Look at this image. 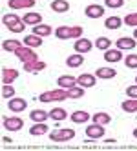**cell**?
<instances>
[{
	"label": "cell",
	"instance_id": "cell-1",
	"mask_svg": "<svg viewBox=\"0 0 137 151\" xmlns=\"http://www.w3.org/2000/svg\"><path fill=\"white\" fill-rule=\"evenodd\" d=\"M82 33H84V29L80 27V26H59L57 29H55V37L59 38V40H70V38H80L82 37Z\"/></svg>",
	"mask_w": 137,
	"mask_h": 151
},
{
	"label": "cell",
	"instance_id": "cell-2",
	"mask_svg": "<svg viewBox=\"0 0 137 151\" xmlns=\"http://www.w3.org/2000/svg\"><path fill=\"white\" fill-rule=\"evenodd\" d=\"M2 24L11 31V33H24V29H26V22L20 17L13 15V13H7L2 17Z\"/></svg>",
	"mask_w": 137,
	"mask_h": 151
},
{
	"label": "cell",
	"instance_id": "cell-3",
	"mask_svg": "<svg viewBox=\"0 0 137 151\" xmlns=\"http://www.w3.org/2000/svg\"><path fill=\"white\" fill-rule=\"evenodd\" d=\"M66 99H70V96H68V89H64V88H59V89H53V91H44L38 96V100L44 102V104H48V102H62Z\"/></svg>",
	"mask_w": 137,
	"mask_h": 151
},
{
	"label": "cell",
	"instance_id": "cell-4",
	"mask_svg": "<svg viewBox=\"0 0 137 151\" xmlns=\"http://www.w3.org/2000/svg\"><path fill=\"white\" fill-rule=\"evenodd\" d=\"M15 55L17 58L22 62V64H28V62H33V60H38V55H37V51L35 47H29V46H20L17 51H15Z\"/></svg>",
	"mask_w": 137,
	"mask_h": 151
},
{
	"label": "cell",
	"instance_id": "cell-5",
	"mask_svg": "<svg viewBox=\"0 0 137 151\" xmlns=\"http://www.w3.org/2000/svg\"><path fill=\"white\" fill-rule=\"evenodd\" d=\"M75 137V129H70V127H64V129H55L51 131L49 138L53 142H70V140Z\"/></svg>",
	"mask_w": 137,
	"mask_h": 151
},
{
	"label": "cell",
	"instance_id": "cell-6",
	"mask_svg": "<svg viewBox=\"0 0 137 151\" xmlns=\"http://www.w3.org/2000/svg\"><path fill=\"white\" fill-rule=\"evenodd\" d=\"M2 124L7 131H11V133H17L24 127V120L20 116H2Z\"/></svg>",
	"mask_w": 137,
	"mask_h": 151
},
{
	"label": "cell",
	"instance_id": "cell-7",
	"mask_svg": "<svg viewBox=\"0 0 137 151\" xmlns=\"http://www.w3.org/2000/svg\"><path fill=\"white\" fill-rule=\"evenodd\" d=\"M93 46H95V44H93V42L90 40V38H77L75 40V44H73V49H75L77 53H82V55H86V53H90L91 49H93Z\"/></svg>",
	"mask_w": 137,
	"mask_h": 151
},
{
	"label": "cell",
	"instance_id": "cell-8",
	"mask_svg": "<svg viewBox=\"0 0 137 151\" xmlns=\"http://www.w3.org/2000/svg\"><path fill=\"white\" fill-rule=\"evenodd\" d=\"M104 126L102 124H97V122H93L86 127V137H90L91 140H97V138H102L104 137Z\"/></svg>",
	"mask_w": 137,
	"mask_h": 151
},
{
	"label": "cell",
	"instance_id": "cell-9",
	"mask_svg": "<svg viewBox=\"0 0 137 151\" xmlns=\"http://www.w3.org/2000/svg\"><path fill=\"white\" fill-rule=\"evenodd\" d=\"M77 84L80 88L88 89V88H93V86L97 84V75H91V73H82L77 77Z\"/></svg>",
	"mask_w": 137,
	"mask_h": 151
},
{
	"label": "cell",
	"instance_id": "cell-10",
	"mask_svg": "<svg viewBox=\"0 0 137 151\" xmlns=\"http://www.w3.org/2000/svg\"><path fill=\"white\" fill-rule=\"evenodd\" d=\"M7 107H9V109H11L13 113H20V111H24L26 107H28V102H26V99H20V96H13V99H9Z\"/></svg>",
	"mask_w": 137,
	"mask_h": 151
},
{
	"label": "cell",
	"instance_id": "cell-11",
	"mask_svg": "<svg viewBox=\"0 0 137 151\" xmlns=\"http://www.w3.org/2000/svg\"><path fill=\"white\" fill-rule=\"evenodd\" d=\"M84 13H86L88 18H101L104 15V6H101V4H90V6H86Z\"/></svg>",
	"mask_w": 137,
	"mask_h": 151
},
{
	"label": "cell",
	"instance_id": "cell-12",
	"mask_svg": "<svg viewBox=\"0 0 137 151\" xmlns=\"http://www.w3.org/2000/svg\"><path fill=\"white\" fill-rule=\"evenodd\" d=\"M104 60L110 62V64H115V62H121L123 60V49L115 47V49H106L104 51Z\"/></svg>",
	"mask_w": 137,
	"mask_h": 151
},
{
	"label": "cell",
	"instance_id": "cell-13",
	"mask_svg": "<svg viewBox=\"0 0 137 151\" xmlns=\"http://www.w3.org/2000/svg\"><path fill=\"white\" fill-rule=\"evenodd\" d=\"M44 69H46V62H42L40 58L24 64V71H28V73H40V71H44Z\"/></svg>",
	"mask_w": 137,
	"mask_h": 151
},
{
	"label": "cell",
	"instance_id": "cell-14",
	"mask_svg": "<svg viewBox=\"0 0 137 151\" xmlns=\"http://www.w3.org/2000/svg\"><path fill=\"white\" fill-rule=\"evenodd\" d=\"M135 44H137V40L133 37H121L117 42H115V47H119V49L124 51V49H133Z\"/></svg>",
	"mask_w": 137,
	"mask_h": 151
},
{
	"label": "cell",
	"instance_id": "cell-15",
	"mask_svg": "<svg viewBox=\"0 0 137 151\" xmlns=\"http://www.w3.org/2000/svg\"><path fill=\"white\" fill-rule=\"evenodd\" d=\"M57 84H59V88L70 89V88H73V86H77V78L71 77V75H60V77L57 78Z\"/></svg>",
	"mask_w": 137,
	"mask_h": 151
},
{
	"label": "cell",
	"instance_id": "cell-16",
	"mask_svg": "<svg viewBox=\"0 0 137 151\" xmlns=\"http://www.w3.org/2000/svg\"><path fill=\"white\" fill-rule=\"evenodd\" d=\"M17 78H18V71L17 69L2 68V84H13Z\"/></svg>",
	"mask_w": 137,
	"mask_h": 151
},
{
	"label": "cell",
	"instance_id": "cell-17",
	"mask_svg": "<svg viewBox=\"0 0 137 151\" xmlns=\"http://www.w3.org/2000/svg\"><path fill=\"white\" fill-rule=\"evenodd\" d=\"M7 6L11 9H29L35 6V0H7Z\"/></svg>",
	"mask_w": 137,
	"mask_h": 151
},
{
	"label": "cell",
	"instance_id": "cell-18",
	"mask_svg": "<svg viewBox=\"0 0 137 151\" xmlns=\"http://www.w3.org/2000/svg\"><path fill=\"white\" fill-rule=\"evenodd\" d=\"M70 118H71V122H75V124H84V122H88L91 118V115L88 111H84V109H77V111L71 113Z\"/></svg>",
	"mask_w": 137,
	"mask_h": 151
},
{
	"label": "cell",
	"instance_id": "cell-19",
	"mask_svg": "<svg viewBox=\"0 0 137 151\" xmlns=\"http://www.w3.org/2000/svg\"><path fill=\"white\" fill-rule=\"evenodd\" d=\"M49 131V127L46 122H35L33 126L29 127V135H33V137H40V135H46Z\"/></svg>",
	"mask_w": 137,
	"mask_h": 151
},
{
	"label": "cell",
	"instance_id": "cell-20",
	"mask_svg": "<svg viewBox=\"0 0 137 151\" xmlns=\"http://www.w3.org/2000/svg\"><path fill=\"white\" fill-rule=\"evenodd\" d=\"M95 75H97V78L110 80V78H113V77H117V71H115V68H97Z\"/></svg>",
	"mask_w": 137,
	"mask_h": 151
},
{
	"label": "cell",
	"instance_id": "cell-21",
	"mask_svg": "<svg viewBox=\"0 0 137 151\" xmlns=\"http://www.w3.org/2000/svg\"><path fill=\"white\" fill-rule=\"evenodd\" d=\"M22 20L26 22V26H37V24H42V15L35 13V11H29L22 17Z\"/></svg>",
	"mask_w": 137,
	"mask_h": 151
},
{
	"label": "cell",
	"instance_id": "cell-22",
	"mask_svg": "<svg viewBox=\"0 0 137 151\" xmlns=\"http://www.w3.org/2000/svg\"><path fill=\"white\" fill-rule=\"evenodd\" d=\"M49 7L53 13H66L70 11V2H66V0H53L49 4Z\"/></svg>",
	"mask_w": 137,
	"mask_h": 151
},
{
	"label": "cell",
	"instance_id": "cell-23",
	"mask_svg": "<svg viewBox=\"0 0 137 151\" xmlns=\"http://www.w3.org/2000/svg\"><path fill=\"white\" fill-rule=\"evenodd\" d=\"M33 33L44 38V37L53 35V29H51V26H48V24H37V26H33Z\"/></svg>",
	"mask_w": 137,
	"mask_h": 151
},
{
	"label": "cell",
	"instance_id": "cell-24",
	"mask_svg": "<svg viewBox=\"0 0 137 151\" xmlns=\"http://www.w3.org/2000/svg\"><path fill=\"white\" fill-rule=\"evenodd\" d=\"M20 46H24V42L15 40V38H9V40H4L2 42V49L4 51H9V53H15Z\"/></svg>",
	"mask_w": 137,
	"mask_h": 151
},
{
	"label": "cell",
	"instance_id": "cell-25",
	"mask_svg": "<svg viewBox=\"0 0 137 151\" xmlns=\"http://www.w3.org/2000/svg\"><path fill=\"white\" fill-rule=\"evenodd\" d=\"M29 118L33 122H46L48 118H49V113L44 111V109H33V111L29 113Z\"/></svg>",
	"mask_w": 137,
	"mask_h": 151
},
{
	"label": "cell",
	"instance_id": "cell-26",
	"mask_svg": "<svg viewBox=\"0 0 137 151\" xmlns=\"http://www.w3.org/2000/svg\"><path fill=\"white\" fill-rule=\"evenodd\" d=\"M66 116H68V111L64 109V107H53V109L49 111V118H51V120H55V122L64 120Z\"/></svg>",
	"mask_w": 137,
	"mask_h": 151
},
{
	"label": "cell",
	"instance_id": "cell-27",
	"mask_svg": "<svg viewBox=\"0 0 137 151\" xmlns=\"http://www.w3.org/2000/svg\"><path fill=\"white\" fill-rule=\"evenodd\" d=\"M24 44L29 46V47H40V46H42V37H38V35H35V33L26 35V37H24Z\"/></svg>",
	"mask_w": 137,
	"mask_h": 151
},
{
	"label": "cell",
	"instance_id": "cell-28",
	"mask_svg": "<svg viewBox=\"0 0 137 151\" xmlns=\"http://www.w3.org/2000/svg\"><path fill=\"white\" fill-rule=\"evenodd\" d=\"M123 24H124V20H123L121 17H108L106 20H104V26H106V29H119Z\"/></svg>",
	"mask_w": 137,
	"mask_h": 151
},
{
	"label": "cell",
	"instance_id": "cell-29",
	"mask_svg": "<svg viewBox=\"0 0 137 151\" xmlns=\"http://www.w3.org/2000/svg\"><path fill=\"white\" fill-rule=\"evenodd\" d=\"M82 62H84L82 53H75V55H70V57L66 58V66H68V68H79Z\"/></svg>",
	"mask_w": 137,
	"mask_h": 151
},
{
	"label": "cell",
	"instance_id": "cell-30",
	"mask_svg": "<svg viewBox=\"0 0 137 151\" xmlns=\"http://www.w3.org/2000/svg\"><path fill=\"white\" fill-rule=\"evenodd\" d=\"M91 120H93V122H97V124L106 126V124L112 122V116H110L108 113H104V111H99V113H95V115L91 116Z\"/></svg>",
	"mask_w": 137,
	"mask_h": 151
},
{
	"label": "cell",
	"instance_id": "cell-31",
	"mask_svg": "<svg viewBox=\"0 0 137 151\" xmlns=\"http://www.w3.org/2000/svg\"><path fill=\"white\" fill-rule=\"evenodd\" d=\"M121 107H123V111H126V113H137V99L124 100L121 104Z\"/></svg>",
	"mask_w": 137,
	"mask_h": 151
},
{
	"label": "cell",
	"instance_id": "cell-32",
	"mask_svg": "<svg viewBox=\"0 0 137 151\" xmlns=\"http://www.w3.org/2000/svg\"><path fill=\"white\" fill-rule=\"evenodd\" d=\"M93 44H95V47H97V49L106 51V49H110V47H112V40H110L108 37H99L95 42H93Z\"/></svg>",
	"mask_w": 137,
	"mask_h": 151
},
{
	"label": "cell",
	"instance_id": "cell-33",
	"mask_svg": "<svg viewBox=\"0 0 137 151\" xmlns=\"http://www.w3.org/2000/svg\"><path fill=\"white\" fill-rule=\"evenodd\" d=\"M68 96L70 99H82L84 96V88H80V86H73V88L68 89Z\"/></svg>",
	"mask_w": 137,
	"mask_h": 151
},
{
	"label": "cell",
	"instance_id": "cell-34",
	"mask_svg": "<svg viewBox=\"0 0 137 151\" xmlns=\"http://www.w3.org/2000/svg\"><path fill=\"white\" fill-rule=\"evenodd\" d=\"M124 66L128 69H137V55L135 53H130V55L124 57Z\"/></svg>",
	"mask_w": 137,
	"mask_h": 151
},
{
	"label": "cell",
	"instance_id": "cell-35",
	"mask_svg": "<svg viewBox=\"0 0 137 151\" xmlns=\"http://www.w3.org/2000/svg\"><path fill=\"white\" fill-rule=\"evenodd\" d=\"M15 96V88H13V84H4L2 86V99H13Z\"/></svg>",
	"mask_w": 137,
	"mask_h": 151
},
{
	"label": "cell",
	"instance_id": "cell-36",
	"mask_svg": "<svg viewBox=\"0 0 137 151\" xmlns=\"http://www.w3.org/2000/svg\"><path fill=\"white\" fill-rule=\"evenodd\" d=\"M123 20H124V24H126V26H130V27H137V13H128Z\"/></svg>",
	"mask_w": 137,
	"mask_h": 151
},
{
	"label": "cell",
	"instance_id": "cell-37",
	"mask_svg": "<svg viewBox=\"0 0 137 151\" xmlns=\"http://www.w3.org/2000/svg\"><path fill=\"white\" fill-rule=\"evenodd\" d=\"M104 6H106V7H112V9H119V7L124 6V0H106V2H104Z\"/></svg>",
	"mask_w": 137,
	"mask_h": 151
},
{
	"label": "cell",
	"instance_id": "cell-38",
	"mask_svg": "<svg viewBox=\"0 0 137 151\" xmlns=\"http://www.w3.org/2000/svg\"><path fill=\"white\" fill-rule=\"evenodd\" d=\"M126 95H128V99H137V84L128 86L126 88Z\"/></svg>",
	"mask_w": 137,
	"mask_h": 151
},
{
	"label": "cell",
	"instance_id": "cell-39",
	"mask_svg": "<svg viewBox=\"0 0 137 151\" xmlns=\"http://www.w3.org/2000/svg\"><path fill=\"white\" fill-rule=\"evenodd\" d=\"M133 38L137 40V27H135V31H133Z\"/></svg>",
	"mask_w": 137,
	"mask_h": 151
},
{
	"label": "cell",
	"instance_id": "cell-40",
	"mask_svg": "<svg viewBox=\"0 0 137 151\" xmlns=\"http://www.w3.org/2000/svg\"><path fill=\"white\" fill-rule=\"evenodd\" d=\"M132 135H133V137H135V138H137V127H135V129H133V133H132Z\"/></svg>",
	"mask_w": 137,
	"mask_h": 151
},
{
	"label": "cell",
	"instance_id": "cell-41",
	"mask_svg": "<svg viewBox=\"0 0 137 151\" xmlns=\"http://www.w3.org/2000/svg\"><path fill=\"white\" fill-rule=\"evenodd\" d=\"M135 84H137V77H135Z\"/></svg>",
	"mask_w": 137,
	"mask_h": 151
}]
</instances>
